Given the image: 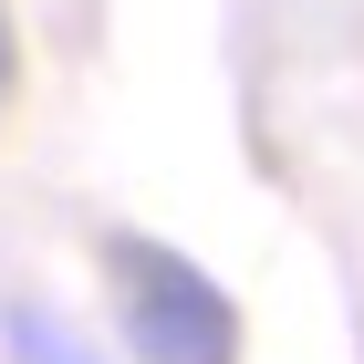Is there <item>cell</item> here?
I'll list each match as a JSON object with an SVG mask.
<instances>
[{
    "label": "cell",
    "instance_id": "cell-2",
    "mask_svg": "<svg viewBox=\"0 0 364 364\" xmlns=\"http://www.w3.org/2000/svg\"><path fill=\"white\" fill-rule=\"evenodd\" d=\"M0 333H11V354H21V364H105L84 333H63L53 312H31V302H11V312H0Z\"/></svg>",
    "mask_w": 364,
    "mask_h": 364
},
{
    "label": "cell",
    "instance_id": "cell-3",
    "mask_svg": "<svg viewBox=\"0 0 364 364\" xmlns=\"http://www.w3.org/2000/svg\"><path fill=\"white\" fill-rule=\"evenodd\" d=\"M11 73H21V42H11V11H0V94H11Z\"/></svg>",
    "mask_w": 364,
    "mask_h": 364
},
{
    "label": "cell",
    "instance_id": "cell-1",
    "mask_svg": "<svg viewBox=\"0 0 364 364\" xmlns=\"http://www.w3.org/2000/svg\"><path fill=\"white\" fill-rule=\"evenodd\" d=\"M114 312L146 364H240V302L167 240H105Z\"/></svg>",
    "mask_w": 364,
    "mask_h": 364
}]
</instances>
